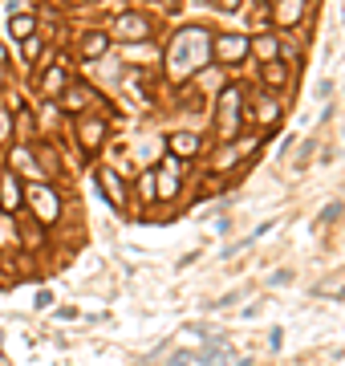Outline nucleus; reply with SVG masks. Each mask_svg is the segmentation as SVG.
Wrapping results in <instances>:
<instances>
[{
    "label": "nucleus",
    "mask_w": 345,
    "mask_h": 366,
    "mask_svg": "<svg viewBox=\"0 0 345 366\" xmlns=\"http://www.w3.org/2000/svg\"><path fill=\"white\" fill-rule=\"evenodd\" d=\"M4 66H8V49L0 45V70H4Z\"/></svg>",
    "instance_id": "nucleus-28"
},
{
    "label": "nucleus",
    "mask_w": 345,
    "mask_h": 366,
    "mask_svg": "<svg viewBox=\"0 0 345 366\" xmlns=\"http://www.w3.org/2000/svg\"><path fill=\"white\" fill-rule=\"evenodd\" d=\"M284 281H293V273H289V268H276V273H273V285H284Z\"/></svg>",
    "instance_id": "nucleus-25"
},
{
    "label": "nucleus",
    "mask_w": 345,
    "mask_h": 366,
    "mask_svg": "<svg viewBox=\"0 0 345 366\" xmlns=\"http://www.w3.org/2000/svg\"><path fill=\"white\" fill-rule=\"evenodd\" d=\"M90 102H93V90L86 86V82H69L66 90H61V98H57V110H61V114H77V119H82Z\"/></svg>",
    "instance_id": "nucleus-8"
},
{
    "label": "nucleus",
    "mask_w": 345,
    "mask_h": 366,
    "mask_svg": "<svg viewBox=\"0 0 345 366\" xmlns=\"http://www.w3.org/2000/svg\"><path fill=\"white\" fill-rule=\"evenodd\" d=\"M110 45H114V41H110V33H106V29H86V33H82V41H77V57H82V61H98Z\"/></svg>",
    "instance_id": "nucleus-12"
},
{
    "label": "nucleus",
    "mask_w": 345,
    "mask_h": 366,
    "mask_svg": "<svg viewBox=\"0 0 345 366\" xmlns=\"http://www.w3.org/2000/svg\"><path fill=\"white\" fill-rule=\"evenodd\" d=\"M289 77H293V70H289L284 61H264V66H260V82H264L268 90H284Z\"/></svg>",
    "instance_id": "nucleus-14"
},
{
    "label": "nucleus",
    "mask_w": 345,
    "mask_h": 366,
    "mask_svg": "<svg viewBox=\"0 0 345 366\" xmlns=\"http://www.w3.org/2000/svg\"><path fill=\"white\" fill-rule=\"evenodd\" d=\"M0 346H4V338H0Z\"/></svg>",
    "instance_id": "nucleus-31"
},
{
    "label": "nucleus",
    "mask_w": 345,
    "mask_h": 366,
    "mask_svg": "<svg viewBox=\"0 0 345 366\" xmlns=\"http://www.w3.org/2000/svg\"><path fill=\"white\" fill-rule=\"evenodd\" d=\"M8 135H13V119H8V114H4V110H0V143H4V139H8Z\"/></svg>",
    "instance_id": "nucleus-23"
},
{
    "label": "nucleus",
    "mask_w": 345,
    "mask_h": 366,
    "mask_svg": "<svg viewBox=\"0 0 345 366\" xmlns=\"http://www.w3.org/2000/svg\"><path fill=\"white\" fill-rule=\"evenodd\" d=\"M236 163H240V146L228 143L215 151V159H211V171H236Z\"/></svg>",
    "instance_id": "nucleus-18"
},
{
    "label": "nucleus",
    "mask_w": 345,
    "mask_h": 366,
    "mask_svg": "<svg viewBox=\"0 0 345 366\" xmlns=\"http://www.w3.org/2000/svg\"><path fill=\"white\" fill-rule=\"evenodd\" d=\"M211 53L220 57V66H244L248 61V53H252V37H244V33H220V37H211Z\"/></svg>",
    "instance_id": "nucleus-4"
},
{
    "label": "nucleus",
    "mask_w": 345,
    "mask_h": 366,
    "mask_svg": "<svg viewBox=\"0 0 345 366\" xmlns=\"http://www.w3.org/2000/svg\"><path fill=\"white\" fill-rule=\"evenodd\" d=\"M342 212H345L342 204H329V208H325V212H321V216H317V220H321V224H333V220L342 216Z\"/></svg>",
    "instance_id": "nucleus-21"
},
{
    "label": "nucleus",
    "mask_w": 345,
    "mask_h": 366,
    "mask_svg": "<svg viewBox=\"0 0 345 366\" xmlns=\"http://www.w3.org/2000/svg\"><path fill=\"white\" fill-rule=\"evenodd\" d=\"M106 33H110V41H122V45H142V41L155 37V21L146 13H138V8H126L110 21Z\"/></svg>",
    "instance_id": "nucleus-1"
},
{
    "label": "nucleus",
    "mask_w": 345,
    "mask_h": 366,
    "mask_svg": "<svg viewBox=\"0 0 345 366\" xmlns=\"http://www.w3.org/2000/svg\"><path fill=\"white\" fill-rule=\"evenodd\" d=\"M167 155H175V159H199L204 155V139L195 130H171L167 135Z\"/></svg>",
    "instance_id": "nucleus-9"
},
{
    "label": "nucleus",
    "mask_w": 345,
    "mask_h": 366,
    "mask_svg": "<svg viewBox=\"0 0 345 366\" xmlns=\"http://www.w3.org/2000/svg\"><path fill=\"white\" fill-rule=\"evenodd\" d=\"M93 183H98V188H102V195L110 199V208H118V212H126V208H130L126 179H122L114 167H106V163H102V167H93Z\"/></svg>",
    "instance_id": "nucleus-6"
},
{
    "label": "nucleus",
    "mask_w": 345,
    "mask_h": 366,
    "mask_svg": "<svg viewBox=\"0 0 345 366\" xmlns=\"http://www.w3.org/2000/svg\"><path fill=\"white\" fill-rule=\"evenodd\" d=\"M240 130H244V86H228L220 98V135L231 143Z\"/></svg>",
    "instance_id": "nucleus-3"
},
{
    "label": "nucleus",
    "mask_w": 345,
    "mask_h": 366,
    "mask_svg": "<svg viewBox=\"0 0 345 366\" xmlns=\"http://www.w3.org/2000/svg\"><path fill=\"white\" fill-rule=\"evenodd\" d=\"M276 119H280V106H276V102H264V122H268V130H273Z\"/></svg>",
    "instance_id": "nucleus-22"
},
{
    "label": "nucleus",
    "mask_w": 345,
    "mask_h": 366,
    "mask_svg": "<svg viewBox=\"0 0 345 366\" xmlns=\"http://www.w3.org/2000/svg\"><path fill=\"white\" fill-rule=\"evenodd\" d=\"M37 29H41V17H37V13H13V17H8V37H13V41H29Z\"/></svg>",
    "instance_id": "nucleus-13"
},
{
    "label": "nucleus",
    "mask_w": 345,
    "mask_h": 366,
    "mask_svg": "<svg viewBox=\"0 0 345 366\" xmlns=\"http://www.w3.org/2000/svg\"><path fill=\"white\" fill-rule=\"evenodd\" d=\"M276 49H280V37H276V33H256L252 37V53L260 57V66H264V61H276Z\"/></svg>",
    "instance_id": "nucleus-15"
},
{
    "label": "nucleus",
    "mask_w": 345,
    "mask_h": 366,
    "mask_svg": "<svg viewBox=\"0 0 345 366\" xmlns=\"http://www.w3.org/2000/svg\"><path fill=\"white\" fill-rule=\"evenodd\" d=\"M195 363H204V366H228L231 363V354L228 350H220V346H207V350H199V354H191Z\"/></svg>",
    "instance_id": "nucleus-19"
},
{
    "label": "nucleus",
    "mask_w": 345,
    "mask_h": 366,
    "mask_svg": "<svg viewBox=\"0 0 345 366\" xmlns=\"http://www.w3.org/2000/svg\"><path fill=\"white\" fill-rule=\"evenodd\" d=\"M21 208H24L21 175H13V171L4 167V171H0V212H4V216H17Z\"/></svg>",
    "instance_id": "nucleus-7"
},
{
    "label": "nucleus",
    "mask_w": 345,
    "mask_h": 366,
    "mask_svg": "<svg viewBox=\"0 0 345 366\" xmlns=\"http://www.w3.org/2000/svg\"><path fill=\"white\" fill-rule=\"evenodd\" d=\"M82 4H102V0H82Z\"/></svg>",
    "instance_id": "nucleus-29"
},
{
    "label": "nucleus",
    "mask_w": 345,
    "mask_h": 366,
    "mask_svg": "<svg viewBox=\"0 0 345 366\" xmlns=\"http://www.w3.org/2000/svg\"><path fill=\"white\" fill-rule=\"evenodd\" d=\"M135 195H138V204H146V208L159 199V188H155V171H142V175H138Z\"/></svg>",
    "instance_id": "nucleus-16"
},
{
    "label": "nucleus",
    "mask_w": 345,
    "mask_h": 366,
    "mask_svg": "<svg viewBox=\"0 0 345 366\" xmlns=\"http://www.w3.org/2000/svg\"><path fill=\"white\" fill-rule=\"evenodd\" d=\"M73 135H77V146L86 155H98L106 146V139H110V122L102 119V114H82L77 126H73Z\"/></svg>",
    "instance_id": "nucleus-5"
},
{
    "label": "nucleus",
    "mask_w": 345,
    "mask_h": 366,
    "mask_svg": "<svg viewBox=\"0 0 345 366\" xmlns=\"http://www.w3.org/2000/svg\"><path fill=\"white\" fill-rule=\"evenodd\" d=\"M24 204H29V216L37 220L41 228H53V224L61 220V195L53 192L49 183H33V188L24 192Z\"/></svg>",
    "instance_id": "nucleus-2"
},
{
    "label": "nucleus",
    "mask_w": 345,
    "mask_h": 366,
    "mask_svg": "<svg viewBox=\"0 0 345 366\" xmlns=\"http://www.w3.org/2000/svg\"><path fill=\"white\" fill-rule=\"evenodd\" d=\"M240 4H244V0H215V8H220V13H236Z\"/></svg>",
    "instance_id": "nucleus-24"
},
{
    "label": "nucleus",
    "mask_w": 345,
    "mask_h": 366,
    "mask_svg": "<svg viewBox=\"0 0 345 366\" xmlns=\"http://www.w3.org/2000/svg\"><path fill=\"white\" fill-rule=\"evenodd\" d=\"M187 363H191V354H187V350H179V354H175L167 366H187Z\"/></svg>",
    "instance_id": "nucleus-26"
},
{
    "label": "nucleus",
    "mask_w": 345,
    "mask_h": 366,
    "mask_svg": "<svg viewBox=\"0 0 345 366\" xmlns=\"http://www.w3.org/2000/svg\"><path fill=\"white\" fill-rule=\"evenodd\" d=\"M66 86H69L66 61H53V66H45V70H41V82H37V90H41V98H45V102H57Z\"/></svg>",
    "instance_id": "nucleus-10"
},
{
    "label": "nucleus",
    "mask_w": 345,
    "mask_h": 366,
    "mask_svg": "<svg viewBox=\"0 0 345 366\" xmlns=\"http://www.w3.org/2000/svg\"><path fill=\"white\" fill-rule=\"evenodd\" d=\"M268 8H273V24H276V29H289V33H293V29L305 21L309 0H273Z\"/></svg>",
    "instance_id": "nucleus-11"
},
{
    "label": "nucleus",
    "mask_w": 345,
    "mask_h": 366,
    "mask_svg": "<svg viewBox=\"0 0 345 366\" xmlns=\"http://www.w3.org/2000/svg\"><path fill=\"white\" fill-rule=\"evenodd\" d=\"M13 135L37 139V114H33V110H17V114H13Z\"/></svg>",
    "instance_id": "nucleus-17"
},
{
    "label": "nucleus",
    "mask_w": 345,
    "mask_h": 366,
    "mask_svg": "<svg viewBox=\"0 0 345 366\" xmlns=\"http://www.w3.org/2000/svg\"><path fill=\"white\" fill-rule=\"evenodd\" d=\"M309 155H313V143H305V146H300V159H297V167H305V163H309Z\"/></svg>",
    "instance_id": "nucleus-27"
},
{
    "label": "nucleus",
    "mask_w": 345,
    "mask_h": 366,
    "mask_svg": "<svg viewBox=\"0 0 345 366\" xmlns=\"http://www.w3.org/2000/svg\"><path fill=\"white\" fill-rule=\"evenodd\" d=\"M260 4H273V0H260Z\"/></svg>",
    "instance_id": "nucleus-30"
},
{
    "label": "nucleus",
    "mask_w": 345,
    "mask_h": 366,
    "mask_svg": "<svg viewBox=\"0 0 345 366\" xmlns=\"http://www.w3.org/2000/svg\"><path fill=\"white\" fill-rule=\"evenodd\" d=\"M41 49H45V41H41V37L33 33L29 41H21V61H24V66H29V61L37 66V57H41Z\"/></svg>",
    "instance_id": "nucleus-20"
}]
</instances>
